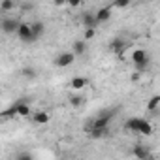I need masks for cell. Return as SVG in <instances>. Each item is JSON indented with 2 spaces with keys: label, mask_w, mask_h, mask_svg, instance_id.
I'll list each match as a JSON object with an SVG mask.
<instances>
[{
  "label": "cell",
  "mask_w": 160,
  "mask_h": 160,
  "mask_svg": "<svg viewBox=\"0 0 160 160\" xmlns=\"http://www.w3.org/2000/svg\"><path fill=\"white\" fill-rule=\"evenodd\" d=\"M132 62H134V66H136V70H138V72L147 70V68H149V64H151L149 53H147L145 49H136V51L132 53Z\"/></svg>",
  "instance_id": "1"
},
{
  "label": "cell",
  "mask_w": 160,
  "mask_h": 160,
  "mask_svg": "<svg viewBox=\"0 0 160 160\" xmlns=\"http://www.w3.org/2000/svg\"><path fill=\"white\" fill-rule=\"evenodd\" d=\"M19 27H21V21H19L17 17H2V21H0V28H2V32H4L6 36L17 34Z\"/></svg>",
  "instance_id": "2"
},
{
  "label": "cell",
  "mask_w": 160,
  "mask_h": 160,
  "mask_svg": "<svg viewBox=\"0 0 160 160\" xmlns=\"http://www.w3.org/2000/svg\"><path fill=\"white\" fill-rule=\"evenodd\" d=\"M17 38L23 42V43H34L36 42V36L32 32V27L30 23H21L19 30H17Z\"/></svg>",
  "instance_id": "3"
},
{
  "label": "cell",
  "mask_w": 160,
  "mask_h": 160,
  "mask_svg": "<svg viewBox=\"0 0 160 160\" xmlns=\"http://www.w3.org/2000/svg\"><path fill=\"white\" fill-rule=\"evenodd\" d=\"M75 58L77 57L72 51H64V53H60V55L55 57V66L57 68H68V66H72L75 62Z\"/></svg>",
  "instance_id": "4"
},
{
  "label": "cell",
  "mask_w": 160,
  "mask_h": 160,
  "mask_svg": "<svg viewBox=\"0 0 160 160\" xmlns=\"http://www.w3.org/2000/svg\"><path fill=\"white\" fill-rule=\"evenodd\" d=\"M132 154H134V158H138V160H152L151 149L145 147V145H141V143H136V145L132 147Z\"/></svg>",
  "instance_id": "5"
},
{
  "label": "cell",
  "mask_w": 160,
  "mask_h": 160,
  "mask_svg": "<svg viewBox=\"0 0 160 160\" xmlns=\"http://www.w3.org/2000/svg\"><path fill=\"white\" fill-rule=\"evenodd\" d=\"M81 23H83L85 28H94V30H96V25H98V21H96V13L83 12V13H81Z\"/></svg>",
  "instance_id": "6"
},
{
  "label": "cell",
  "mask_w": 160,
  "mask_h": 160,
  "mask_svg": "<svg viewBox=\"0 0 160 160\" xmlns=\"http://www.w3.org/2000/svg\"><path fill=\"white\" fill-rule=\"evenodd\" d=\"M143 117H130L128 121H126V130H130V132H134V134H139V128H141V124H143Z\"/></svg>",
  "instance_id": "7"
},
{
  "label": "cell",
  "mask_w": 160,
  "mask_h": 160,
  "mask_svg": "<svg viewBox=\"0 0 160 160\" xmlns=\"http://www.w3.org/2000/svg\"><path fill=\"white\" fill-rule=\"evenodd\" d=\"M89 85V79H85V77H81V75H75L72 81H70V89L72 91H81V89H85Z\"/></svg>",
  "instance_id": "8"
},
{
  "label": "cell",
  "mask_w": 160,
  "mask_h": 160,
  "mask_svg": "<svg viewBox=\"0 0 160 160\" xmlns=\"http://www.w3.org/2000/svg\"><path fill=\"white\" fill-rule=\"evenodd\" d=\"M72 53H73L75 57L85 55V53H87V42H85V40H75V42L72 43Z\"/></svg>",
  "instance_id": "9"
},
{
  "label": "cell",
  "mask_w": 160,
  "mask_h": 160,
  "mask_svg": "<svg viewBox=\"0 0 160 160\" xmlns=\"http://www.w3.org/2000/svg\"><path fill=\"white\" fill-rule=\"evenodd\" d=\"M111 19V6H102L98 12H96V21H98V25L100 23H106V21H109Z\"/></svg>",
  "instance_id": "10"
},
{
  "label": "cell",
  "mask_w": 160,
  "mask_h": 160,
  "mask_svg": "<svg viewBox=\"0 0 160 160\" xmlns=\"http://www.w3.org/2000/svg\"><path fill=\"white\" fill-rule=\"evenodd\" d=\"M30 121H32L34 124H38V126L47 124V122H49V113H47V111H36V113H32Z\"/></svg>",
  "instance_id": "11"
},
{
  "label": "cell",
  "mask_w": 160,
  "mask_h": 160,
  "mask_svg": "<svg viewBox=\"0 0 160 160\" xmlns=\"http://www.w3.org/2000/svg\"><path fill=\"white\" fill-rule=\"evenodd\" d=\"M109 49H111L113 53L121 55V53L126 49V42H124V40H121V38H113V40L109 42Z\"/></svg>",
  "instance_id": "12"
},
{
  "label": "cell",
  "mask_w": 160,
  "mask_h": 160,
  "mask_svg": "<svg viewBox=\"0 0 160 160\" xmlns=\"http://www.w3.org/2000/svg\"><path fill=\"white\" fill-rule=\"evenodd\" d=\"M30 113H32L30 104H27V102H17V117L27 119V117H30Z\"/></svg>",
  "instance_id": "13"
},
{
  "label": "cell",
  "mask_w": 160,
  "mask_h": 160,
  "mask_svg": "<svg viewBox=\"0 0 160 160\" xmlns=\"http://www.w3.org/2000/svg\"><path fill=\"white\" fill-rule=\"evenodd\" d=\"M91 139H102L109 136V128H92L91 132H87Z\"/></svg>",
  "instance_id": "14"
},
{
  "label": "cell",
  "mask_w": 160,
  "mask_h": 160,
  "mask_svg": "<svg viewBox=\"0 0 160 160\" xmlns=\"http://www.w3.org/2000/svg\"><path fill=\"white\" fill-rule=\"evenodd\" d=\"M30 27H32V32H34L36 40H40V38L45 34V25H43L42 21H34V23H30Z\"/></svg>",
  "instance_id": "15"
},
{
  "label": "cell",
  "mask_w": 160,
  "mask_h": 160,
  "mask_svg": "<svg viewBox=\"0 0 160 160\" xmlns=\"http://www.w3.org/2000/svg\"><path fill=\"white\" fill-rule=\"evenodd\" d=\"M0 117H2L4 121H8V119H13V117H17V102L15 104H12L8 109H4L2 113H0Z\"/></svg>",
  "instance_id": "16"
},
{
  "label": "cell",
  "mask_w": 160,
  "mask_h": 160,
  "mask_svg": "<svg viewBox=\"0 0 160 160\" xmlns=\"http://www.w3.org/2000/svg\"><path fill=\"white\" fill-rule=\"evenodd\" d=\"M15 2L13 0H2V2H0V12L2 13H8V12H13L15 10Z\"/></svg>",
  "instance_id": "17"
},
{
  "label": "cell",
  "mask_w": 160,
  "mask_h": 160,
  "mask_svg": "<svg viewBox=\"0 0 160 160\" xmlns=\"http://www.w3.org/2000/svg\"><path fill=\"white\" fill-rule=\"evenodd\" d=\"M160 108V94H154L152 98H149V102H147V111H154V109H158Z\"/></svg>",
  "instance_id": "18"
},
{
  "label": "cell",
  "mask_w": 160,
  "mask_h": 160,
  "mask_svg": "<svg viewBox=\"0 0 160 160\" xmlns=\"http://www.w3.org/2000/svg\"><path fill=\"white\" fill-rule=\"evenodd\" d=\"M152 130H154V128H152L151 121H147V119H145V121H143V124H141V128H139V134H141V136H151V134H152Z\"/></svg>",
  "instance_id": "19"
},
{
  "label": "cell",
  "mask_w": 160,
  "mask_h": 160,
  "mask_svg": "<svg viewBox=\"0 0 160 160\" xmlns=\"http://www.w3.org/2000/svg\"><path fill=\"white\" fill-rule=\"evenodd\" d=\"M83 104H85V98H83V96H79V94H72V96H70V106L81 108Z\"/></svg>",
  "instance_id": "20"
},
{
  "label": "cell",
  "mask_w": 160,
  "mask_h": 160,
  "mask_svg": "<svg viewBox=\"0 0 160 160\" xmlns=\"http://www.w3.org/2000/svg\"><path fill=\"white\" fill-rule=\"evenodd\" d=\"M130 6V0H115V2L111 4V8H117V10H124Z\"/></svg>",
  "instance_id": "21"
},
{
  "label": "cell",
  "mask_w": 160,
  "mask_h": 160,
  "mask_svg": "<svg viewBox=\"0 0 160 160\" xmlns=\"http://www.w3.org/2000/svg\"><path fill=\"white\" fill-rule=\"evenodd\" d=\"M21 73H23V77H25V79H34V77H36V70H34V68H28V66H27V68H23V72H21Z\"/></svg>",
  "instance_id": "22"
},
{
  "label": "cell",
  "mask_w": 160,
  "mask_h": 160,
  "mask_svg": "<svg viewBox=\"0 0 160 160\" xmlns=\"http://www.w3.org/2000/svg\"><path fill=\"white\" fill-rule=\"evenodd\" d=\"M15 160H34V156H32L30 152H27V151H21V152L15 156Z\"/></svg>",
  "instance_id": "23"
},
{
  "label": "cell",
  "mask_w": 160,
  "mask_h": 160,
  "mask_svg": "<svg viewBox=\"0 0 160 160\" xmlns=\"http://www.w3.org/2000/svg\"><path fill=\"white\" fill-rule=\"evenodd\" d=\"M94 36H96V30L94 28H85V42L87 40H92Z\"/></svg>",
  "instance_id": "24"
},
{
  "label": "cell",
  "mask_w": 160,
  "mask_h": 160,
  "mask_svg": "<svg viewBox=\"0 0 160 160\" xmlns=\"http://www.w3.org/2000/svg\"><path fill=\"white\" fill-rule=\"evenodd\" d=\"M132 81H139V72H136V73L132 75Z\"/></svg>",
  "instance_id": "25"
}]
</instances>
